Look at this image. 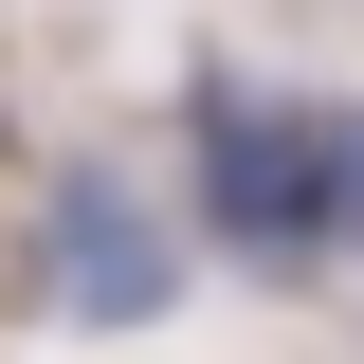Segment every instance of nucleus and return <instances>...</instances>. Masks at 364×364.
<instances>
[{"mask_svg":"<svg viewBox=\"0 0 364 364\" xmlns=\"http://www.w3.org/2000/svg\"><path fill=\"white\" fill-rule=\"evenodd\" d=\"M37 310H55V328H164V310H182V237L146 219L109 164L37 200Z\"/></svg>","mask_w":364,"mask_h":364,"instance_id":"obj_2","label":"nucleus"},{"mask_svg":"<svg viewBox=\"0 0 364 364\" xmlns=\"http://www.w3.org/2000/svg\"><path fill=\"white\" fill-rule=\"evenodd\" d=\"M182 164H200V237H219L237 273L364 255V109H328V91L200 73V91H182Z\"/></svg>","mask_w":364,"mask_h":364,"instance_id":"obj_1","label":"nucleus"}]
</instances>
